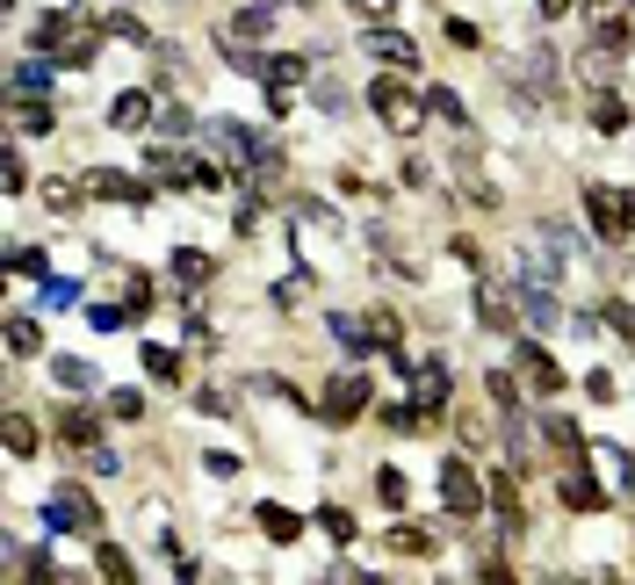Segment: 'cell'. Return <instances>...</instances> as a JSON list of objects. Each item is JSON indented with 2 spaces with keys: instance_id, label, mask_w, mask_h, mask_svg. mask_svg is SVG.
I'll return each instance as SVG.
<instances>
[{
  "instance_id": "cell-1",
  "label": "cell",
  "mask_w": 635,
  "mask_h": 585,
  "mask_svg": "<svg viewBox=\"0 0 635 585\" xmlns=\"http://www.w3.org/2000/svg\"><path fill=\"white\" fill-rule=\"evenodd\" d=\"M102 44H109V15H87V8H52V15H36V52H52L58 66H94Z\"/></svg>"
},
{
  "instance_id": "cell-2",
  "label": "cell",
  "mask_w": 635,
  "mask_h": 585,
  "mask_svg": "<svg viewBox=\"0 0 635 585\" xmlns=\"http://www.w3.org/2000/svg\"><path fill=\"white\" fill-rule=\"evenodd\" d=\"M585 224L600 232V239H635V195L614 189V181H585Z\"/></svg>"
},
{
  "instance_id": "cell-3",
  "label": "cell",
  "mask_w": 635,
  "mask_h": 585,
  "mask_svg": "<svg viewBox=\"0 0 635 585\" xmlns=\"http://www.w3.org/2000/svg\"><path fill=\"white\" fill-rule=\"evenodd\" d=\"M44 528H52V535H94V528H102L94 492H87V484H52V499H44Z\"/></svg>"
},
{
  "instance_id": "cell-4",
  "label": "cell",
  "mask_w": 635,
  "mask_h": 585,
  "mask_svg": "<svg viewBox=\"0 0 635 585\" xmlns=\"http://www.w3.org/2000/svg\"><path fill=\"white\" fill-rule=\"evenodd\" d=\"M441 506H447L455 528H469V520L484 514V484H477V470H469L463 455H447V463H441Z\"/></svg>"
},
{
  "instance_id": "cell-5",
  "label": "cell",
  "mask_w": 635,
  "mask_h": 585,
  "mask_svg": "<svg viewBox=\"0 0 635 585\" xmlns=\"http://www.w3.org/2000/svg\"><path fill=\"white\" fill-rule=\"evenodd\" d=\"M513 376L520 383H528V391L534 397H556V391H564V369H556V355H549V347H542V340H528V333H513Z\"/></svg>"
},
{
  "instance_id": "cell-6",
  "label": "cell",
  "mask_w": 635,
  "mask_h": 585,
  "mask_svg": "<svg viewBox=\"0 0 635 585\" xmlns=\"http://www.w3.org/2000/svg\"><path fill=\"white\" fill-rule=\"evenodd\" d=\"M368 109H376V116L390 123L397 138H412L419 123H427V102H419V94H405L397 80H376V87H368Z\"/></svg>"
},
{
  "instance_id": "cell-7",
  "label": "cell",
  "mask_w": 635,
  "mask_h": 585,
  "mask_svg": "<svg viewBox=\"0 0 635 585\" xmlns=\"http://www.w3.org/2000/svg\"><path fill=\"white\" fill-rule=\"evenodd\" d=\"M513 296H520V290H506L498 275H484V282H477V318H484V333H498V340H513V333H520Z\"/></svg>"
},
{
  "instance_id": "cell-8",
  "label": "cell",
  "mask_w": 635,
  "mask_h": 585,
  "mask_svg": "<svg viewBox=\"0 0 635 585\" xmlns=\"http://www.w3.org/2000/svg\"><path fill=\"white\" fill-rule=\"evenodd\" d=\"M318 413H326L332 427H354V419L368 413V376H332L326 397H318Z\"/></svg>"
},
{
  "instance_id": "cell-9",
  "label": "cell",
  "mask_w": 635,
  "mask_h": 585,
  "mask_svg": "<svg viewBox=\"0 0 635 585\" xmlns=\"http://www.w3.org/2000/svg\"><path fill=\"white\" fill-rule=\"evenodd\" d=\"M361 52H368V58H383V66H397V72H419V44H412L405 30H383V22H368Z\"/></svg>"
},
{
  "instance_id": "cell-10",
  "label": "cell",
  "mask_w": 635,
  "mask_h": 585,
  "mask_svg": "<svg viewBox=\"0 0 635 585\" xmlns=\"http://www.w3.org/2000/svg\"><path fill=\"white\" fill-rule=\"evenodd\" d=\"M556 499H564L570 514H606V492L592 484V470H585V463H564V470H556Z\"/></svg>"
},
{
  "instance_id": "cell-11",
  "label": "cell",
  "mask_w": 635,
  "mask_h": 585,
  "mask_svg": "<svg viewBox=\"0 0 635 585\" xmlns=\"http://www.w3.org/2000/svg\"><path fill=\"white\" fill-rule=\"evenodd\" d=\"M87 195H102V203H152V189H145L138 173H123V167H94L87 173Z\"/></svg>"
},
{
  "instance_id": "cell-12",
  "label": "cell",
  "mask_w": 635,
  "mask_h": 585,
  "mask_svg": "<svg viewBox=\"0 0 635 585\" xmlns=\"http://www.w3.org/2000/svg\"><path fill=\"white\" fill-rule=\"evenodd\" d=\"M167 275H173V290H181V296H203L209 282H217V260L195 254V246H181V254H167Z\"/></svg>"
},
{
  "instance_id": "cell-13",
  "label": "cell",
  "mask_w": 635,
  "mask_h": 585,
  "mask_svg": "<svg viewBox=\"0 0 635 585\" xmlns=\"http://www.w3.org/2000/svg\"><path fill=\"white\" fill-rule=\"evenodd\" d=\"M412 397L427 405V413H447V397H455V369L433 355V362H419L412 369Z\"/></svg>"
},
{
  "instance_id": "cell-14",
  "label": "cell",
  "mask_w": 635,
  "mask_h": 585,
  "mask_svg": "<svg viewBox=\"0 0 635 585\" xmlns=\"http://www.w3.org/2000/svg\"><path fill=\"white\" fill-rule=\"evenodd\" d=\"M145 123H159V102L145 87H123L116 102H109V131H145Z\"/></svg>"
},
{
  "instance_id": "cell-15",
  "label": "cell",
  "mask_w": 635,
  "mask_h": 585,
  "mask_svg": "<svg viewBox=\"0 0 635 585\" xmlns=\"http://www.w3.org/2000/svg\"><path fill=\"white\" fill-rule=\"evenodd\" d=\"M8 80H15V94H52V87H58V58H52V52L15 58V66H8Z\"/></svg>"
},
{
  "instance_id": "cell-16",
  "label": "cell",
  "mask_w": 635,
  "mask_h": 585,
  "mask_svg": "<svg viewBox=\"0 0 635 585\" xmlns=\"http://www.w3.org/2000/svg\"><path fill=\"white\" fill-rule=\"evenodd\" d=\"M15 131H22V138H52V131H58L52 94H15Z\"/></svg>"
},
{
  "instance_id": "cell-17",
  "label": "cell",
  "mask_w": 635,
  "mask_h": 585,
  "mask_svg": "<svg viewBox=\"0 0 635 585\" xmlns=\"http://www.w3.org/2000/svg\"><path fill=\"white\" fill-rule=\"evenodd\" d=\"M542 441L556 448V455H570V463H585V434L570 413H542Z\"/></svg>"
},
{
  "instance_id": "cell-18",
  "label": "cell",
  "mask_w": 635,
  "mask_h": 585,
  "mask_svg": "<svg viewBox=\"0 0 635 585\" xmlns=\"http://www.w3.org/2000/svg\"><path fill=\"white\" fill-rule=\"evenodd\" d=\"M58 441H72L87 455V448H102V427H94V413H87V405H66V413H58Z\"/></svg>"
},
{
  "instance_id": "cell-19",
  "label": "cell",
  "mask_w": 635,
  "mask_h": 585,
  "mask_svg": "<svg viewBox=\"0 0 635 585\" xmlns=\"http://www.w3.org/2000/svg\"><path fill=\"white\" fill-rule=\"evenodd\" d=\"M304 80H310L304 52H275V58H268V94H290V87H304Z\"/></svg>"
},
{
  "instance_id": "cell-20",
  "label": "cell",
  "mask_w": 635,
  "mask_h": 585,
  "mask_svg": "<svg viewBox=\"0 0 635 585\" xmlns=\"http://www.w3.org/2000/svg\"><path fill=\"white\" fill-rule=\"evenodd\" d=\"M592 131H600V138H621V131H628V102H621L614 87L592 94Z\"/></svg>"
},
{
  "instance_id": "cell-21",
  "label": "cell",
  "mask_w": 635,
  "mask_h": 585,
  "mask_svg": "<svg viewBox=\"0 0 635 585\" xmlns=\"http://www.w3.org/2000/svg\"><path fill=\"white\" fill-rule=\"evenodd\" d=\"M282 22V0H246L239 15H231V36H268Z\"/></svg>"
},
{
  "instance_id": "cell-22",
  "label": "cell",
  "mask_w": 635,
  "mask_h": 585,
  "mask_svg": "<svg viewBox=\"0 0 635 585\" xmlns=\"http://www.w3.org/2000/svg\"><path fill=\"white\" fill-rule=\"evenodd\" d=\"M0 441H8L15 463H30V455H36V419L30 413H8V419H0Z\"/></svg>"
},
{
  "instance_id": "cell-23",
  "label": "cell",
  "mask_w": 635,
  "mask_h": 585,
  "mask_svg": "<svg viewBox=\"0 0 635 585\" xmlns=\"http://www.w3.org/2000/svg\"><path fill=\"white\" fill-rule=\"evenodd\" d=\"M94 571H102L109 585H131V578H138V564H131V550H123V542H94Z\"/></svg>"
},
{
  "instance_id": "cell-24",
  "label": "cell",
  "mask_w": 635,
  "mask_h": 585,
  "mask_svg": "<svg viewBox=\"0 0 635 585\" xmlns=\"http://www.w3.org/2000/svg\"><path fill=\"white\" fill-rule=\"evenodd\" d=\"M491 506H498V528H528V506H520V492H513V477H491Z\"/></svg>"
},
{
  "instance_id": "cell-25",
  "label": "cell",
  "mask_w": 635,
  "mask_h": 585,
  "mask_svg": "<svg viewBox=\"0 0 635 585\" xmlns=\"http://www.w3.org/2000/svg\"><path fill=\"white\" fill-rule=\"evenodd\" d=\"M253 514H260V535H268V542H296V535H304V520H296L290 506H275V499L253 506Z\"/></svg>"
},
{
  "instance_id": "cell-26",
  "label": "cell",
  "mask_w": 635,
  "mask_h": 585,
  "mask_svg": "<svg viewBox=\"0 0 635 585\" xmlns=\"http://www.w3.org/2000/svg\"><path fill=\"white\" fill-rule=\"evenodd\" d=\"M138 362H145V376H152V383H181V355H173V347L145 340V347H138Z\"/></svg>"
},
{
  "instance_id": "cell-27",
  "label": "cell",
  "mask_w": 635,
  "mask_h": 585,
  "mask_svg": "<svg viewBox=\"0 0 635 585\" xmlns=\"http://www.w3.org/2000/svg\"><path fill=\"white\" fill-rule=\"evenodd\" d=\"M427 109L447 123V131H469V109H463V94H455V87H433V94H427Z\"/></svg>"
},
{
  "instance_id": "cell-28",
  "label": "cell",
  "mask_w": 635,
  "mask_h": 585,
  "mask_svg": "<svg viewBox=\"0 0 635 585\" xmlns=\"http://www.w3.org/2000/svg\"><path fill=\"white\" fill-rule=\"evenodd\" d=\"M36 347H44V333H36V318H22V311H15V318H8V355H15V362H30Z\"/></svg>"
},
{
  "instance_id": "cell-29",
  "label": "cell",
  "mask_w": 635,
  "mask_h": 585,
  "mask_svg": "<svg viewBox=\"0 0 635 585\" xmlns=\"http://www.w3.org/2000/svg\"><path fill=\"white\" fill-rule=\"evenodd\" d=\"M52 376L66 383V391H94V383H102V376H94L87 362H72V355H52Z\"/></svg>"
},
{
  "instance_id": "cell-30",
  "label": "cell",
  "mask_w": 635,
  "mask_h": 585,
  "mask_svg": "<svg viewBox=\"0 0 635 585\" xmlns=\"http://www.w3.org/2000/svg\"><path fill=\"white\" fill-rule=\"evenodd\" d=\"M484 391H491V405H498V413H520V376L491 369V376H484Z\"/></svg>"
},
{
  "instance_id": "cell-31",
  "label": "cell",
  "mask_w": 635,
  "mask_h": 585,
  "mask_svg": "<svg viewBox=\"0 0 635 585\" xmlns=\"http://www.w3.org/2000/svg\"><path fill=\"white\" fill-rule=\"evenodd\" d=\"M8 268H15V275H36V282H52V260L36 254V246H8Z\"/></svg>"
},
{
  "instance_id": "cell-32",
  "label": "cell",
  "mask_w": 635,
  "mask_h": 585,
  "mask_svg": "<svg viewBox=\"0 0 635 585\" xmlns=\"http://www.w3.org/2000/svg\"><path fill=\"white\" fill-rule=\"evenodd\" d=\"M376 499L405 514V499H412V484H405V470H376Z\"/></svg>"
},
{
  "instance_id": "cell-33",
  "label": "cell",
  "mask_w": 635,
  "mask_h": 585,
  "mask_svg": "<svg viewBox=\"0 0 635 585\" xmlns=\"http://www.w3.org/2000/svg\"><path fill=\"white\" fill-rule=\"evenodd\" d=\"M347 102H354V94H347V80L318 72V109H326V116H347Z\"/></svg>"
},
{
  "instance_id": "cell-34",
  "label": "cell",
  "mask_w": 635,
  "mask_h": 585,
  "mask_svg": "<svg viewBox=\"0 0 635 585\" xmlns=\"http://www.w3.org/2000/svg\"><path fill=\"white\" fill-rule=\"evenodd\" d=\"M44 203H52L58 217H72V210H80V181H44Z\"/></svg>"
},
{
  "instance_id": "cell-35",
  "label": "cell",
  "mask_w": 635,
  "mask_h": 585,
  "mask_svg": "<svg viewBox=\"0 0 635 585\" xmlns=\"http://www.w3.org/2000/svg\"><path fill=\"white\" fill-rule=\"evenodd\" d=\"M318 528H326L332 542H354V514H347V506H318Z\"/></svg>"
},
{
  "instance_id": "cell-36",
  "label": "cell",
  "mask_w": 635,
  "mask_h": 585,
  "mask_svg": "<svg viewBox=\"0 0 635 585\" xmlns=\"http://www.w3.org/2000/svg\"><path fill=\"white\" fill-rule=\"evenodd\" d=\"M390 550H397V556H427L433 535H427V528H390Z\"/></svg>"
},
{
  "instance_id": "cell-37",
  "label": "cell",
  "mask_w": 635,
  "mask_h": 585,
  "mask_svg": "<svg viewBox=\"0 0 635 585\" xmlns=\"http://www.w3.org/2000/svg\"><path fill=\"white\" fill-rule=\"evenodd\" d=\"M606 455V470H614V492H635V455L628 448H600Z\"/></svg>"
},
{
  "instance_id": "cell-38",
  "label": "cell",
  "mask_w": 635,
  "mask_h": 585,
  "mask_svg": "<svg viewBox=\"0 0 635 585\" xmlns=\"http://www.w3.org/2000/svg\"><path fill=\"white\" fill-rule=\"evenodd\" d=\"M159 131H167V138H189V131H195V116H189L181 102H167V109H159Z\"/></svg>"
},
{
  "instance_id": "cell-39",
  "label": "cell",
  "mask_w": 635,
  "mask_h": 585,
  "mask_svg": "<svg viewBox=\"0 0 635 585\" xmlns=\"http://www.w3.org/2000/svg\"><path fill=\"white\" fill-rule=\"evenodd\" d=\"M123 311H131V318H145V311H152V282H145V275H131V296H123Z\"/></svg>"
},
{
  "instance_id": "cell-40",
  "label": "cell",
  "mask_w": 635,
  "mask_h": 585,
  "mask_svg": "<svg viewBox=\"0 0 635 585\" xmlns=\"http://www.w3.org/2000/svg\"><path fill=\"white\" fill-rule=\"evenodd\" d=\"M447 44H455V52H477L484 36H477V22H455V15H447Z\"/></svg>"
},
{
  "instance_id": "cell-41",
  "label": "cell",
  "mask_w": 635,
  "mask_h": 585,
  "mask_svg": "<svg viewBox=\"0 0 635 585\" xmlns=\"http://www.w3.org/2000/svg\"><path fill=\"white\" fill-rule=\"evenodd\" d=\"M606 326H614V333H621V340H628V347H635V304H606Z\"/></svg>"
},
{
  "instance_id": "cell-42",
  "label": "cell",
  "mask_w": 635,
  "mask_h": 585,
  "mask_svg": "<svg viewBox=\"0 0 635 585\" xmlns=\"http://www.w3.org/2000/svg\"><path fill=\"white\" fill-rule=\"evenodd\" d=\"M203 470H209V477H239V455H231V448H209Z\"/></svg>"
},
{
  "instance_id": "cell-43",
  "label": "cell",
  "mask_w": 635,
  "mask_h": 585,
  "mask_svg": "<svg viewBox=\"0 0 635 585\" xmlns=\"http://www.w3.org/2000/svg\"><path fill=\"white\" fill-rule=\"evenodd\" d=\"M347 8H354L361 22H390L397 15V0H347Z\"/></svg>"
},
{
  "instance_id": "cell-44",
  "label": "cell",
  "mask_w": 635,
  "mask_h": 585,
  "mask_svg": "<svg viewBox=\"0 0 635 585\" xmlns=\"http://www.w3.org/2000/svg\"><path fill=\"white\" fill-rule=\"evenodd\" d=\"M585 397H592V405H614V376H606V369H592V376H585Z\"/></svg>"
},
{
  "instance_id": "cell-45",
  "label": "cell",
  "mask_w": 635,
  "mask_h": 585,
  "mask_svg": "<svg viewBox=\"0 0 635 585\" xmlns=\"http://www.w3.org/2000/svg\"><path fill=\"white\" fill-rule=\"evenodd\" d=\"M109 413H116V419H138L145 397H138V391H109Z\"/></svg>"
},
{
  "instance_id": "cell-46",
  "label": "cell",
  "mask_w": 635,
  "mask_h": 585,
  "mask_svg": "<svg viewBox=\"0 0 635 585\" xmlns=\"http://www.w3.org/2000/svg\"><path fill=\"white\" fill-rule=\"evenodd\" d=\"M87 318H94V333H123V318H131V311H116V304H94Z\"/></svg>"
},
{
  "instance_id": "cell-47",
  "label": "cell",
  "mask_w": 635,
  "mask_h": 585,
  "mask_svg": "<svg viewBox=\"0 0 635 585\" xmlns=\"http://www.w3.org/2000/svg\"><path fill=\"white\" fill-rule=\"evenodd\" d=\"M44 304H52V311H66V304H80V290H72V282H44Z\"/></svg>"
},
{
  "instance_id": "cell-48",
  "label": "cell",
  "mask_w": 635,
  "mask_h": 585,
  "mask_svg": "<svg viewBox=\"0 0 635 585\" xmlns=\"http://www.w3.org/2000/svg\"><path fill=\"white\" fill-rule=\"evenodd\" d=\"M87 470H94V477H116V470H123L116 448H87Z\"/></svg>"
},
{
  "instance_id": "cell-49",
  "label": "cell",
  "mask_w": 635,
  "mask_h": 585,
  "mask_svg": "<svg viewBox=\"0 0 635 585\" xmlns=\"http://www.w3.org/2000/svg\"><path fill=\"white\" fill-rule=\"evenodd\" d=\"M195 413H231V391H217V383H209V391H195Z\"/></svg>"
},
{
  "instance_id": "cell-50",
  "label": "cell",
  "mask_w": 635,
  "mask_h": 585,
  "mask_svg": "<svg viewBox=\"0 0 635 585\" xmlns=\"http://www.w3.org/2000/svg\"><path fill=\"white\" fill-rule=\"evenodd\" d=\"M109 36H131V44H145V22H138V15H109Z\"/></svg>"
},
{
  "instance_id": "cell-51",
  "label": "cell",
  "mask_w": 635,
  "mask_h": 585,
  "mask_svg": "<svg viewBox=\"0 0 635 585\" xmlns=\"http://www.w3.org/2000/svg\"><path fill=\"white\" fill-rule=\"evenodd\" d=\"M30 189V167H22V153H8V195Z\"/></svg>"
},
{
  "instance_id": "cell-52",
  "label": "cell",
  "mask_w": 635,
  "mask_h": 585,
  "mask_svg": "<svg viewBox=\"0 0 635 585\" xmlns=\"http://www.w3.org/2000/svg\"><path fill=\"white\" fill-rule=\"evenodd\" d=\"M534 8H542V22H564L570 15V0H534Z\"/></svg>"
},
{
  "instance_id": "cell-53",
  "label": "cell",
  "mask_w": 635,
  "mask_h": 585,
  "mask_svg": "<svg viewBox=\"0 0 635 585\" xmlns=\"http://www.w3.org/2000/svg\"><path fill=\"white\" fill-rule=\"evenodd\" d=\"M304 8H318V0H304Z\"/></svg>"
}]
</instances>
